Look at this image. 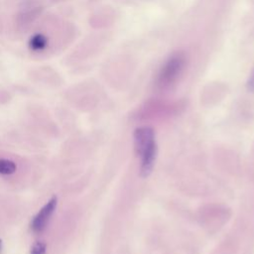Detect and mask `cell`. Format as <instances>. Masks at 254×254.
<instances>
[{"label":"cell","mask_w":254,"mask_h":254,"mask_svg":"<svg viewBox=\"0 0 254 254\" xmlns=\"http://www.w3.org/2000/svg\"><path fill=\"white\" fill-rule=\"evenodd\" d=\"M134 148L139 158L140 177L148 178L153 172L157 158V142L155 131L149 126H142L135 129Z\"/></svg>","instance_id":"6da1fadb"},{"label":"cell","mask_w":254,"mask_h":254,"mask_svg":"<svg viewBox=\"0 0 254 254\" xmlns=\"http://www.w3.org/2000/svg\"><path fill=\"white\" fill-rule=\"evenodd\" d=\"M186 65V57L183 53L173 54L160 68L156 84L160 88H168L173 85L182 74Z\"/></svg>","instance_id":"7a4b0ae2"},{"label":"cell","mask_w":254,"mask_h":254,"mask_svg":"<svg viewBox=\"0 0 254 254\" xmlns=\"http://www.w3.org/2000/svg\"><path fill=\"white\" fill-rule=\"evenodd\" d=\"M56 207H57V197L53 196L33 217L30 225H31V229L35 233H41L46 229Z\"/></svg>","instance_id":"3957f363"},{"label":"cell","mask_w":254,"mask_h":254,"mask_svg":"<svg viewBox=\"0 0 254 254\" xmlns=\"http://www.w3.org/2000/svg\"><path fill=\"white\" fill-rule=\"evenodd\" d=\"M1 245H2V242H1V240H0V250H1Z\"/></svg>","instance_id":"52a82bcc"},{"label":"cell","mask_w":254,"mask_h":254,"mask_svg":"<svg viewBox=\"0 0 254 254\" xmlns=\"http://www.w3.org/2000/svg\"><path fill=\"white\" fill-rule=\"evenodd\" d=\"M247 88L249 91L251 92H254V68L248 78V81H247Z\"/></svg>","instance_id":"8992f818"},{"label":"cell","mask_w":254,"mask_h":254,"mask_svg":"<svg viewBox=\"0 0 254 254\" xmlns=\"http://www.w3.org/2000/svg\"><path fill=\"white\" fill-rule=\"evenodd\" d=\"M46 251H47L46 243L42 241H38L32 246L30 254H46Z\"/></svg>","instance_id":"5b68a950"},{"label":"cell","mask_w":254,"mask_h":254,"mask_svg":"<svg viewBox=\"0 0 254 254\" xmlns=\"http://www.w3.org/2000/svg\"><path fill=\"white\" fill-rule=\"evenodd\" d=\"M16 164L8 159H0V175H12L16 172Z\"/></svg>","instance_id":"277c9868"}]
</instances>
